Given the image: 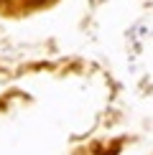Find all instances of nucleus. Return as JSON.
<instances>
[]
</instances>
